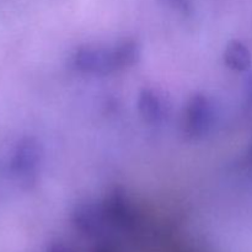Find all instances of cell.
Segmentation results:
<instances>
[{
  "mask_svg": "<svg viewBox=\"0 0 252 252\" xmlns=\"http://www.w3.org/2000/svg\"><path fill=\"white\" fill-rule=\"evenodd\" d=\"M224 63L235 71H245L251 66L252 56L250 49L241 41L233 39L226 44L223 53Z\"/></svg>",
  "mask_w": 252,
  "mask_h": 252,
  "instance_id": "7",
  "label": "cell"
},
{
  "mask_svg": "<svg viewBox=\"0 0 252 252\" xmlns=\"http://www.w3.org/2000/svg\"><path fill=\"white\" fill-rule=\"evenodd\" d=\"M102 206L107 224L122 230H130L135 226L137 216L123 187H113L102 202Z\"/></svg>",
  "mask_w": 252,
  "mask_h": 252,
  "instance_id": "4",
  "label": "cell"
},
{
  "mask_svg": "<svg viewBox=\"0 0 252 252\" xmlns=\"http://www.w3.org/2000/svg\"><path fill=\"white\" fill-rule=\"evenodd\" d=\"M71 65L81 73L96 75H107L117 70L113 49L106 47H80L71 56Z\"/></svg>",
  "mask_w": 252,
  "mask_h": 252,
  "instance_id": "1",
  "label": "cell"
},
{
  "mask_svg": "<svg viewBox=\"0 0 252 252\" xmlns=\"http://www.w3.org/2000/svg\"><path fill=\"white\" fill-rule=\"evenodd\" d=\"M140 116L149 123H157L165 115V103L161 96L153 89H143L138 97Z\"/></svg>",
  "mask_w": 252,
  "mask_h": 252,
  "instance_id": "6",
  "label": "cell"
},
{
  "mask_svg": "<svg viewBox=\"0 0 252 252\" xmlns=\"http://www.w3.org/2000/svg\"><path fill=\"white\" fill-rule=\"evenodd\" d=\"M246 94H248V97L252 101V75L246 81Z\"/></svg>",
  "mask_w": 252,
  "mask_h": 252,
  "instance_id": "9",
  "label": "cell"
},
{
  "mask_svg": "<svg viewBox=\"0 0 252 252\" xmlns=\"http://www.w3.org/2000/svg\"><path fill=\"white\" fill-rule=\"evenodd\" d=\"M213 122V108L211 101L203 94H194L187 101L184 115L185 134L198 139L208 133Z\"/></svg>",
  "mask_w": 252,
  "mask_h": 252,
  "instance_id": "3",
  "label": "cell"
},
{
  "mask_svg": "<svg viewBox=\"0 0 252 252\" xmlns=\"http://www.w3.org/2000/svg\"><path fill=\"white\" fill-rule=\"evenodd\" d=\"M42 155V145L36 138H24L17 143L12 154L11 172L22 182H31L41 165Z\"/></svg>",
  "mask_w": 252,
  "mask_h": 252,
  "instance_id": "2",
  "label": "cell"
},
{
  "mask_svg": "<svg viewBox=\"0 0 252 252\" xmlns=\"http://www.w3.org/2000/svg\"><path fill=\"white\" fill-rule=\"evenodd\" d=\"M112 49L117 70L134 65L140 58V48L137 42L133 39L121 42Z\"/></svg>",
  "mask_w": 252,
  "mask_h": 252,
  "instance_id": "8",
  "label": "cell"
},
{
  "mask_svg": "<svg viewBox=\"0 0 252 252\" xmlns=\"http://www.w3.org/2000/svg\"><path fill=\"white\" fill-rule=\"evenodd\" d=\"M74 228L88 238H98L107 226L102 203L86 199L75 206L71 213Z\"/></svg>",
  "mask_w": 252,
  "mask_h": 252,
  "instance_id": "5",
  "label": "cell"
},
{
  "mask_svg": "<svg viewBox=\"0 0 252 252\" xmlns=\"http://www.w3.org/2000/svg\"><path fill=\"white\" fill-rule=\"evenodd\" d=\"M167 1H170V2H181V1H184V0H167Z\"/></svg>",
  "mask_w": 252,
  "mask_h": 252,
  "instance_id": "11",
  "label": "cell"
},
{
  "mask_svg": "<svg viewBox=\"0 0 252 252\" xmlns=\"http://www.w3.org/2000/svg\"><path fill=\"white\" fill-rule=\"evenodd\" d=\"M249 157H250V160L252 162V139H251V145H250V152H249Z\"/></svg>",
  "mask_w": 252,
  "mask_h": 252,
  "instance_id": "10",
  "label": "cell"
}]
</instances>
